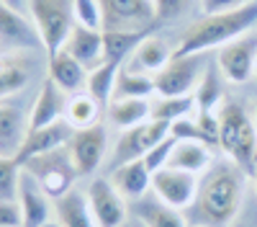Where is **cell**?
Masks as SVG:
<instances>
[{
	"instance_id": "39",
	"label": "cell",
	"mask_w": 257,
	"mask_h": 227,
	"mask_svg": "<svg viewBox=\"0 0 257 227\" xmlns=\"http://www.w3.org/2000/svg\"><path fill=\"white\" fill-rule=\"evenodd\" d=\"M155 6H157L160 21H173V18H180L188 11L190 0H155Z\"/></svg>"
},
{
	"instance_id": "40",
	"label": "cell",
	"mask_w": 257,
	"mask_h": 227,
	"mask_svg": "<svg viewBox=\"0 0 257 227\" xmlns=\"http://www.w3.org/2000/svg\"><path fill=\"white\" fill-rule=\"evenodd\" d=\"M247 3H254V0H201V11H203V16H208V13H224V11L242 8Z\"/></svg>"
},
{
	"instance_id": "9",
	"label": "cell",
	"mask_w": 257,
	"mask_h": 227,
	"mask_svg": "<svg viewBox=\"0 0 257 227\" xmlns=\"http://www.w3.org/2000/svg\"><path fill=\"white\" fill-rule=\"evenodd\" d=\"M254 65H257V34L254 31L229 41L216 54L219 72L224 75L226 83H234V86L247 83L254 75Z\"/></svg>"
},
{
	"instance_id": "29",
	"label": "cell",
	"mask_w": 257,
	"mask_h": 227,
	"mask_svg": "<svg viewBox=\"0 0 257 227\" xmlns=\"http://www.w3.org/2000/svg\"><path fill=\"white\" fill-rule=\"evenodd\" d=\"M100 111L103 106L90 96V93H75L70 96L67 101V114H64V119H67L75 129H85V127H93V124L100 121Z\"/></svg>"
},
{
	"instance_id": "10",
	"label": "cell",
	"mask_w": 257,
	"mask_h": 227,
	"mask_svg": "<svg viewBox=\"0 0 257 227\" xmlns=\"http://www.w3.org/2000/svg\"><path fill=\"white\" fill-rule=\"evenodd\" d=\"M203 54H193V57H175L155 75V91L157 96H193L198 80L206 70L201 65Z\"/></svg>"
},
{
	"instance_id": "47",
	"label": "cell",
	"mask_w": 257,
	"mask_h": 227,
	"mask_svg": "<svg viewBox=\"0 0 257 227\" xmlns=\"http://www.w3.org/2000/svg\"><path fill=\"white\" fill-rule=\"evenodd\" d=\"M137 227H142V224H137Z\"/></svg>"
},
{
	"instance_id": "26",
	"label": "cell",
	"mask_w": 257,
	"mask_h": 227,
	"mask_svg": "<svg viewBox=\"0 0 257 227\" xmlns=\"http://www.w3.org/2000/svg\"><path fill=\"white\" fill-rule=\"evenodd\" d=\"M149 34H155V31H103V54H105V62L123 65V62L137 52V47Z\"/></svg>"
},
{
	"instance_id": "4",
	"label": "cell",
	"mask_w": 257,
	"mask_h": 227,
	"mask_svg": "<svg viewBox=\"0 0 257 227\" xmlns=\"http://www.w3.org/2000/svg\"><path fill=\"white\" fill-rule=\"evenodd\" d=\"M29 18L34 21L47 54H54L64 47L75 26L72 0H29Z\"/></svg>"
},
{
	"instance_id": "11",
	"label": "cell",
	"mask_w": 257,
	"mask_h": 227,
	"mask_svg": "<svg viewBox=\"0 0 257 227\" xmlns=\"http://www.w3.org/2000/svg\"><path fill=\"white\" fill-rule=\"evenodd\" d=\"M201 176H193L178 168H162L152 176V194L173 209H188L198 201Z\"/></svg>"
},
{
	"instance_id": "30",
	"label": "cell",
	"mask_w": 257,
	"mask_h": 227,
	"mask_svg": "<svg viewBox=\"0 0 257 227\" xmlns=\"http://www.w3.org/2000/svg\"><path fill=\"white\" fill-rule=\"evenodd\" d=\"M155 93L157 91H155L152 75H142V72H134L121 65L118 78H116V88H113V98H149Z\"/></svg>"
},
{
	"instance_id": "22",
	"label": "cell",
	"mask_w": 257,
	"mask_h": 227,
	"mask_svg": "<svg viewBox=\"0 0 257 227\" xmlns=\"http://www.w3.org/2000/svg\"><path fill=\"white\" fill-rule=\"evenodd\" d=\"M47 70H49V80H54L67 96H75V93H82L85 91L88 70H85L80 62L72 54H67L64 49L49 54V67Z\"/></svg>"
},
{
	"instance_id": "5",
	"label": "cell",
	"mask_w": 257,
	"mask_h": 227,
	"mask_svg": "<svg viewBox=\"0 0 257 227\" xmlns=\"http://www.w3.org/2000/svg\"><path fill=\"white\" fill-rule=\"evenodd\" d=\"M24 171H29L52 199H59V196H64L67 191H72L75 189V181L80 178L75 163H72V155L67 150V144H64V147L52 150V153L29 158L24 163Z\"/></svg>"
},
{
	"instance_id": "44",
	"label": "cell",
	"mask_w": 257,
	"mask_h": 227,
	"mask_svg": "<svg viewBox=\"0 0 257 227\" xmlns=\"http://www.w3.org/2000/svg\"><path fill=\"white\" fill-rule=\"evenodd\" d=\"M252 178H254V189H257V171H254V176H252Z\"/></svg>"
},
{
	"instance_id": "18",
	"label": "cell",
	"mask_w": 257,
	"mask_h": 227,
	"mask_svg": "<svg viewBox=\"0 0 257 227\" xmlns=\"http://www.w3.org/2000/svg\"><path fill=\"white\" fill-rule=\"evenodd\" d=\"M175 54V47H170L162 36H155L149 34L142 44L137 47V52L123 62V67L134 70V72H142V75H157L170 59Z\"/></svg>"
},
{
	"instance_id": "35",
	"label": "cell",
	"mask_w": 257,
	"mask_h": 227,
	"mask_svg": "<svg viewBox=\"0 0 257 227\" xmlns=\"http://www.w3.org/2000/svg\"><path fill=\"white\" fill-rule=\"evenodd\" d=\"M170 137H175L178 142L188 139V142H203V144H208L203 129L198 127V121H196V116H185V119L173 121V124H170ZM208 147H211V144H208Z\"/></svg>"
},
{
	"instance_id": "24",
	"label": "cell",
	"mask_w": 257,
	"mask_h": 227,
	"mask_svg": "<svg viewBox=\"0 0 257 227\" xmlns=\"http://www.w3.org/2000/svg\"><path fill=\"white\" fill-rule=\"evenodd\" d=\"M149 119H152V101L149 98H113L108 103V121L121 132L139 127Z\"/></svg>"
},
{
	"instance_id": "33",
	"label": "cell",
	"mask_w": 257,
	"mask_h": 227,
	"mask_svg": "<svg viewBox=\"0 0 257 227\" xmlns=\"http://www.w3.org/2000/svg\"><path fill=\"white\" fill-rule=\"evenodd\" d=\"M21 171H24V165H21L16 158L0 155V201L3 199H16Z\"/></svg>"
},
{
	"instance_id": "32",
	"label": "cell",
	"mask_w": 257,
	"mask_h": 227,
	"mask_svg": "<svg viewBox=\"0 0 257 227\" xmlns=\"http://www.w3.org/2000/svg\"><path fill=\"white\" fill-rule=\"evenodd\" d=\"M29 70L16 54L0 57V98H8L26 86Z\"/></svg>"
},
{
	"instance_id": "43",
	"label": "cell",
	"mask_w": 257,
	"mask_h": 227,
	"mask_svg": "<svg viewBox=\"0 0 257 227\" xmlns=\"http://www.w3.org/2000/svg\"><path fill=\"white\" fill-rule=\"evenodd\" d=\"M254 127H257V106H254Z\"/></svg>"
},
{
	"instance_id": "1",
	"label": "cell",
	"mask_w": 257,
	"mask_h": 227,
	"mask_svg": "<svg viewBox=\"0 0 257 227\" xmlns=\"http://www.w3.org/2000/svg\"><path fill=\"white\" fill-rule=\"evenodd\" d=\"M254 26H257V0L234 11L208 13L188 26V31L175 44V57H193V54H206L211 49H221L229 41L254 31Z\"/></svg>"
},
{
	"instance_id": "48",
	"label": "cell",
	"mask_w": 257,
	"mask_h": 227,
	"mask_svg": "<svg viewBox=\"0 0 257 227\" xmlns=\"http://www.w3.org/2000/svg\"><path fill=\"white\" fill-rule=\"evenodd\" d=\"M126 227H128V224H126Z\"/></svg>"
},
{
	"instance_id": "20",
	"label": "cell",
	"mask_w": 257,
	"mask_h": 227,
	"mask_svg": "<svg viewBox=\"0 0 257 227\" xmlns=\"http://www.w3.org/2000/svg\"><path fill=\"white\" fill-rule=\"evenodd\" d=\"M111 183L126 201H139L152 191V171L144 160H132L111 171Z\"/></svg>"
},
{
	"instance_id": "36",
	"label": "cell",
	"mask_w": 257,
	"mask_h": 227,
	"mask_svg": "<svg viewBox=\"0 0 257 227\" xmlns=\"http://www.w3.org/2000/svg\"><path fill=\"white\" fill-rule=\"evenodd\" d=\"M175 137H167V139H162L160 144H155L152 150H149L142 160H144V165L149 171H152V176L157 173V171H162V168H167L170 165V155H173V150H175Z\"/></svg>"
},
{
	"instance_id": "45",
	"label": "cell",
	"mask_w": 257,
	"mask_h": 227,
	"mask_svg": "<svg viewBox=\"0 0 257 227\" xmlns=\"http://www.w3.org/2000/svg\"><path fill=\"white\" fill-rule=\"evenodd\" d=\"M193 227H206V224H193Z\"/></svg>"
},
{
	"instance_id": "7",
	"label": "cell",
	"mask_w": 257,
	"mask_h": 227,
	"mask_svg": "<svg viewBox=\"0 0 257 227\" xmlns=\"http://www.w3.org/2000/svg\"><path fill=\"white\" fill-rule=\"evenodd\" d=\"M103 31H155V0H100Z\"/></svg>"
},
{
	"instance_id": "3",
	"label": "cell",
	"mask_w": 257,
	"mask_h": 227,
	"mask_svg": "<svg viewBox=\"0 0 257 227\" xmlns=\"http://www.w3.org/2000/svg\"><path fill=\"white\" fill-rule=\"evenodd\" d=\"M219 147L231 165L247 176L257 171V127L239 101L224 98L219 106Z\"/></svg>"
},
{
	"instance_id": "23",
	"label": "cell",
	"mask_w": 257,
	"mask_h": 227,
	"mask_svg": "<svg viewBox=\"0 0 257 227\" xmlns=\"http://www.w3.org/2000/svg\"><path fill=\"white\" fill-rule=\"evenodd\" d=\"M211 163H213V153L208 144L183 139V142H175V150L170 155L167 168H178L193 176H206L211 171Z\"/></svg>"
},
{
	"instance_id": "17",
	"label": "cell",
	"mask_w": 257,
	"mask_h": 227,
	"mask_svg": "<svg viewBox=\"0 0 257 227\" xmlns=\"http://www.w3.org/2000/svg\"><path fill=\"white\" fill-rule=\"evenodd\" d=\"M62 49L67 54H72L88 72L105 62V54H103V31H98V29H88V26L75 24Z\"/></svg>"
},
{
	"instance_id": "14",
	"label": "cell",
	"mask_w": 257,
	"mask_h": 227,
	"mask_svg": "<svg viewBox=\"0 0 257 227\" xmlns=\"http://www.w3.org/2000/svg\"><path fill=\"white\" fill-rule=\"evenodd\" d=\"M16 201L24 212V227H44L49 219H54V199L41 189L29 171H21Z\"/></svg>"
},
{
	"instance_id": "2",
	"label": "cell",
	"mask_w": 257,
	"mask_h": 227,
	"mask_svg": "<svg viewBox=\"0 0 257 227\" xmlns=\"http://www.w3.org/2000/svg\"><path fill=\"white\" fill-rule=\"evenodd\" d=\"M244 176L237 165H219L206 173L198 191V209L211 224H231L244 199Z\"/></svg>"
},
{
	"instance_id": "46",
	"label": "cell",
	"mask_w": 257,
	"mask_h": 227,
	"mask_svg": "<svg viewBox=\"0 0 257 227\" xmlns=\"http://www.w3.org/2000/svg\"><path fill=\"white\" fill-rule=\"evenodd\" d=\"M254 75H257V65H254Z\"/></svg>"
},
{
	"instance_id": "21",
	"label": "cell",
	"mask_w": 257,
	"mask_h": 227,
	"mask_svg": "<svg viewBox=\"0 0 257 227\" xmlns=\"http://www.w3.org/2000/svg\"><path fill=\"white\" fill-rule=\"evenodd\" d=\"M54 219L62 227H98L88 194H85V189H77V186L64 196L54 199Z\"/></svg>"
},
{
	"instance_id": "34",
	"label": "cell",
	"mask_w": 257,
	"mask_h": 227,
	"mask_svg": "<svg viewBox=\"0 0 257 227\" xmlns=\"http://www.w3.org/2000/svg\"><path fill=\"white\" fill-rule=\"evenodd\" d=\"M72 8H75V24L103 31V6H100V0H72Z\"/></svg>"
},
{
	"instance_id": "13",
	"label": "cell",
	"mask_w": 257,
	"mask_h": 227,
	"mask_svg": "<svg viewBox=\"0 0 257 227\" xmlns=\"http://www.w3.org/2000/svg\"><path fill=\"white\" fill-rule=\"evenodd\" d=\"M0 47L8 49L11 54L44 47L34 21L26 13H18V11L8 8L3 0H0Z\"/></svg>"
},
{
	"instance_id": "6",
	"label": "cell",
	"mask_w": 257,
	"mask_h": 227,
	"mask_svg": "<svg viewBox=\"0 0 257 227\" xmlns=\"http://www.w3.org/2000/svg\"><path fill=\"white\" fill-rule=\"evenodd\" d=\"M167 137H170V121H162V119H149V121L139 124V127L121 132L118 142L113 144V150L108 155V168L113 171L123 163L142 160L155 144H160Z\"/></svg>"
},
{
	"instance_id": "19",
	"label": "cell",
	"mask_w": 257,
	"mask_h": 227,
	"mask_svg": "<svg viewBox=\"0 0 257 227\" xmlns=\"http://www.w3.org/2000/svg\"><path fill=\"white\" fill-rule=\"evenodd\" d=\"M29 132V116H24L18 103L0 98V155L18 158V150Z\"/></svg>"
},
{
	"instance_id": "31",
	"label": "cell",
	"mask_w": 257,
	"mask_h": 227,
	"mask_svg": "<svg viewBox=\"0 0 257 227\" xmlns=\"http://www.w3.org/2000/svg\"><path fill=\"white\" fill-rule=\"evenodd\" d=\"M190 114H196V98L193 96H157L152 101V119L173 124Z\"/></svg>"
},
{
	"instance_id": "25",
	"label": "cell",
	"mask_w": 257,
	"mask_h": 227,
	"mask_svg": "<svg viewBox=\"0 0 257 227\" xmlns=\"http://www.w3.org/2000/svg\"><path fill=\"white\" fill-rule=\"evenodd\" d=\"M134 214H137V224L142 227H188L185 217L180 214V209H173L165 201L155 199H139L134 201Z\"/></svg>"
},
{
	"instance_id": "38",
	"label": "cell",
	"mask_w": 257,
	"mask_h": 227,
	"mask_svg": "<svg viewBox=\"0 0 257 227\" xmlns=\"http://www.w3.org/2000/svg\"><path fill=\"white\" fill-rule=\"evenodd\" d=\"M0 227H24V212L16 199L0 201Z\"/></svg>"
},
{
	"instance_id": "37",
	"label": "cell",
	"mask_w": 257,
	"mask_h": 227,
	"mask_svg": "<svg viewBox=\"0 0 257 227\" xmlns=\"http://www.w3.org/2000/svg\"><path fill=\"white\" fill-rule=\"evenodd\" d=\"M196 121L211 147H219V111H196Z\"/></svg>"
},
{
	"instance_id": "8",
	"label": "cell",
	"mask_w": 257,
	"mask_h": 227,
	"mask_svg": "<svg viewBox=\"0 0 257 227\" xmlns=\"http://www.w3.org/2000/svg\"><path fill=\"white\" fill-rule=\"evenodd\" d=\"M67 150L72 155L77 176L80 178L93 176L108 160V129H105V124L98 121L93 127L75 129L70 142H67Z\"/></svg>"
},
{
	"instance_id": "12",
	"label": "cell",
	"mask_w": 257,
	"mask_h": 227,
	"mask_svg": "<svg viewBox=\"0 0 257 227\" xmlns=\"http://www.w3.org/2000/svg\"><path fill=\"white\" fill-rule=\"evenodd\" d=\"M85 194H88L98 227H126L128 219L126 199L116 191L111 178H93L85 186Z\"/></svg>"
},
{
	"instance_id": "15",
	"label": "cell",
	"mask_w": 257,
	"mask_h": 227,
	"mask_svg": "<svg viewBox=\"0 0 257 227\" xmlns=\"http://www.w3.org/2000/svg\"><path fill=\"white\" fill-rule=\"evenodd\" d=\"M75 127L67 121V119H59L54 124H47V127H34L26 132V139L18 150V163L24 165L29 158H36V155H44V153H52L57 147H64L70 142Z\"/></svg>"
},
{
	"instance_id": "42",
	"label": "cell",
	"mask_w": 257,
	"mask_h": 227,
	"mask_svg": "<svg viewBox=\"0 0 257 227\" xmlns=\"http://www.w3.org/2000/svg\"><path fill=\"white\" fill-rule=\"evenodd\" d=\"M44 227H62V224H59V222H57V219H49V222H47V224H44Z\"/></svg>"
},
{
	"instance_id": "27",
	"label": "cell",
	"mask_w": 257,
	"mask_h": 227,
	"mask_svg": "<svg viewBox=\"0 0 257 227\" xmlns=\"http://www.w3.org/2000/svg\"><path fill=\"white\" fill-rule=\"evenodd\" d=\"M216 65H206L193 98H196V111H219V106L224 103V75L216 72Z\"/></svg>"
},
{
	"instance_id": "16",
	"label": "cell",
	"mask_w": 257,
	"mask_h": 227,
	"mask_svg": "<svg viewBox=\"0 0 257 227\" xmlns=\"http://www.w3.org/2000/svg\"><path fill=\"white\" fill-rule=\"evenodd\" d=\"M67 101L70 96L64 93L54 80H44L41 88L31 103V111H29V129L34 127H47V124H54L59 119H64L67 114Z\"/></svg>"
},
{
	"instance_id": "41",
	"label": "cell",
	"mask_w": 257,
	"mask_h": 227,
	"mask_svg": "<svg viewBox=\"0 0 257 227\" xmlns=\"http://www.w3.org/2000/svg\"><path fill=\"white\" fill-rule=\"evenodd\" d=\"M3 3L18 13H29V0H3Z\"/></svg>"
},
{
	"instance_id": "28",
	"label": "cell",
	"mask_w": 257,
	"mask_h": 227,
	"mask_svg": "<svg viewBox=\"0 0 257 227\" xmlns=\"http://www.w3.org/2000/svg\"><path fill=\"white\" fill-rule=\"evenodd\" d=\"M118 70H121V65H116V62H103L95 70H90L88 83H85V93H90L100 106H108L111 98H113Z\"/></svg>"
}]
</instances>
